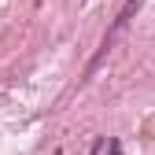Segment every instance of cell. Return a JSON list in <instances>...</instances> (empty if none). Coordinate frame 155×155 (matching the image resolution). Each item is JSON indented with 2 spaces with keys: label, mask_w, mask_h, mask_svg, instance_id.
Returning <instances> with one entry per match:
<instances>
[{
  "label": "cell",
  "mask_w": 155,
  "mask_h": 155,
  "mask_svg": "<svg viewBox=\"0 0 155 155\" xmlns=\"http://www.w3.org/2000/svg\"><path fill=\"white\" fill-rule=\"evenodd\" d=\"M111 155H122V144L118 140H111Z\"/></svg>",
  "instance_id": "obj_1"
}]
</instances>
